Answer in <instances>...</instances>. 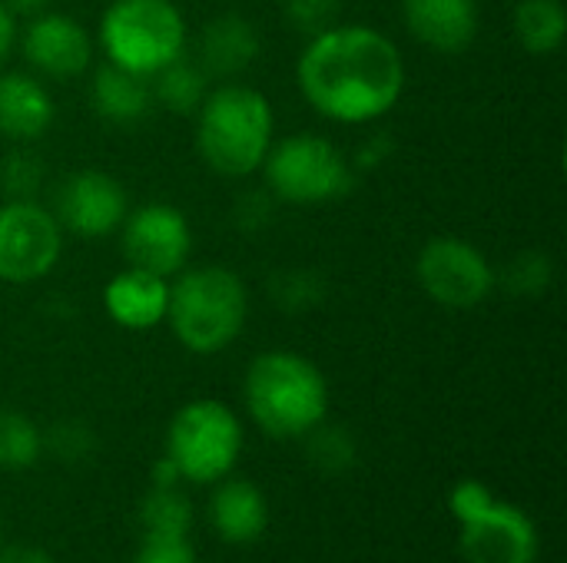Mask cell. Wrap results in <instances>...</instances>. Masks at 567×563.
Returning a JSON list of instances; mask_svg holds the SVG:
<instances>
[{"label": "cell", "instance_id": "1", "mask_svg": "<svg viewBox=\"0 0 567 563\" xmlns=\"http://www.w3.org/2000/svg\"><path fill=\"white\" fill-rule=\"evenodd\" d=\"M409 83L399 43L369 23H336L306 40L296 60L302 100L329 123L369 126L389 116Z\"/></svg>", "mask_w": 567, "mask_h": 563}, {"label": "cell", "instance_id": "2", "mask_svg": "<svg viewBox=\"0 0 567 563\" xmlns=\"http://www.w3.org/2000/svg\"><path fill=\"white\" fill-rule=\"evenodd\" d=\"M196 153L223 179H249L276 143V113L262 90L229 80L209 86L196 110Z\"/></svg>", "mask_w": 567, "mask_h": 563}, {"label": "cell", "instance_id": "3", "mask_svg": "<svg viewBox=\"0 0 567 563\" xmlns=\"http://www.w3.org/2000/svg\"><path fill=\"white\" fill-rule=\"evenodd\" d=\"M243 402L262 435L292 441L329 418V382L312 358L272 348L249 362Z\"/></svg>", "mask_w": 567, "mask_h": 563}, {"label": "cell", "instance_id": "4", "mask_svg": "<svg viewBox=\"0 0 567 563\" xmlns=\"http://www.w3.org/2000/svg\"><path fill=\"white\" fill-rule=\"evenodd\" d=\"M249 289L229 265H186L169 279L166 322L189 355H219L246 329Z\"/></svg>", "mask_w": 567, "mask_h": 563}, {"label": "cell", "instance_id": "5", "mask_svg": "<svg viewBox=\"0 0 567 563\" xmlns=\"http://www.w3.org/2000/svg\"><path fill=\"white\" fill-rule=\"evenodd\" d=\"M96 46L106 63L140 76H153L189 50V27L176 0H110Z\"/></svg>", "mask_w": 567, "mask_h": 563}, {"label": "cell", "instance_id": "6", "mask_svg": "<svg viewBox=\"0 0 567 563\" xmlns=\"http://www.w3.org/2000/svg\"><path fill=\"white\" fill-rule=\"evenodd\" d=\"M262 186L286 206H326L355 189V166L329 136L292 133L269 146L262 159Z\"/></svg>", "mask_w": 567, "mask_h": 563}, {"label": "cell", "instance_id": "7", "mask_svg": "<svg viewBox=\"0 0 567 563\" xmlns=\"http://www.w3.org/2000/svg\"><path fill=\"white\" fill-rule=\"evenodd\" d=\"M449 511L458 521V548L468 563H535V521L492 494L485 481L465 478L449 494Z\"/></svg>", "mask_w": 567, "mask_h": 563}, {"label": "cell", "instance_id": "8", "mask_svg": "<svg viewBox=\"0 0 567 563\" xmlns=\"http://www.w3.org/2000/svg\"><path fill=\"white\" fill-rule=\"evenodd\" d=\"M163 455L173 461L183 481L216 484L233 475L243 455V421L216 398L186 402L166 428Z\"/></svg>", "mask_w": 567, "mask_h": 563}, {"label": "cell", "instance_id": "9", "mask_svg": "<svg viewBox=\"0 0 567 563\" xmlns=\"http://www.w3.org/2000/svg\"><path fill=\"white\" fill-rule=\"evenodd\" d=\"M415 279L429 302L442 309H478L495 295L492 259L462 236H432L415 259Z\"/></svg>", "mask_w": 567, "mask_h": 563}, {"label": "cell", "instance_id": "10", "mask_svg": "<svg viewBox=\"0 0 567 563\" xmlns=\"http://www.w3.org/2000/svg\"><path fill=\"white\" fill-rule=\"evenodd\" d=\"M63 259V229L40 199L0 202V282H43Z\"/></svg>", "mask_w": 567, "mask_h": 563}, {"label": "cell", "instance_id": "11", "mask_svg": "<svg viewBox=\"0 0 567 563\" xmlns=\"http://www.w3.org/2000/svg\"><path fill=\"white\" fill-rule=\"evenodd\" d=\"M120 249L126 265L173 279L189 265L193 226L173 202H143L136 209L130 206L120 226Z\"/></svg>", "mask_w": 567, "mask_h": 563}, {"label": "cell", "instance_id": "12", "mask_svg": "<svg viewBox=\"0 0 567 563\" xmlns=\"http://www.w3.org/2000/svg\"><path fill=\"white\" fill-rule=\"evenodd\" d=\"M47 206L60 222L63 236L110 239L120 232L130 212V196L116 176L103 169H76L53 186Z\"/></svg>", "mask_w": 567, "mask_h": 563}, {"label": "cell", "instance_id": "13", "mask_svg": "<svg viewBox=\"0 0 567 563\" xmlns=\"http://www.w3.org/2000/svg\"><path fill=\"white\" fill-rule=\"evenodd\" d=\"M17 50L30 73H37L40 80L63 83L90 73L96 56V40L76 17L60 10H43L37 17L20 20Z\"/></svg>", "mask_w": 567, "mask_h": 563}, {"label": "cell", "instance_id": "14", "mask_svg": "<svg viewBox=\"0 0 567 563\" xmlns=\"http://www.w3.org/2000/svg\"><path fill=\"white\" fill-rule=\"evenodd\" d=\"M259 56H262L259 27L249 17L226 10L203 23L193 60L203 66V73L213 83H229V80H239L243 73H249Z\"/></svg>", "mask_w": 567, "mask_h": 563}, {"label": "cell", "instance_id": "15", "mask_svg": "<svg viewBox=\"0 0 567 563\" xmlns=\"http://www.w3.org/2000/svg\"><path fill=\"white\" fill-rule=\"evenodd\" d=\"M399 17L412 40L445 56L465 53L482 27L478 0H399Z\"/></svg>", "mask_w": 567, "mask_h": 563}, {"label": "cell", "instance_id": "16", "mask_svg": "<svg viewBox=\"0 0 567 563\" xmlns=\"http://www.w3.org/2000/svg\"><path fill=\"white\" fill-rule=\"evenodd\" d=\"M169 309V279L153 275L146 269H120L103 285V312L116 329L126 332H153L166 322Z\"/></svg>", "mask_w": 567, "mask_h": 563}, {"label": "cell", "instance_id": "17", "mask_svg": "<svg viewBox=\"0 0 567 563\" xmlns=\"http://www.w3.org/2000/svg\"><path fill=\"white\" fill-rule=\"evenodd\" d=\"M56 103L47 83L30 70H0V136L7 143H37L53 126Z\"/></svg>", "mask_w": 567, "mask_h": 563}, {"label": "cell", "instance_id": "18", "mask_svg": "<svg viewBox=\"0 0 567 563\" xmlns=\"http://www.w3.org/2000/svg\"><path fill=\"white\" fill-rule=\"evenodd\" d=\"M209 524L226 544H256L269 528V501L259 484L223 478L209 498Z\"/></svg>", "mask_w": 567, "mask_h": 563}, {"label": "cell", "instance_id": "19", "mask_svg": "<svg viewBox=\"0 0 567 563\" xmlns=\"http://www.w3.org/2000/svg\"><path fill=\"white\" fill-rule=\"evenodd\" d=\"M90 103H93L96 116L106 119V123H113V126L143 123V119L156 110V106H153L150 76L130 73V70L113 66V63H106V60L93 70Z\"/></svg>", "mask_w": 567, "mask_h": 563}, {"label": "cell", "instance_id": "20", "mask_svg": "<svg viewBox=\"0 0 567 563\" xmlns=\"http://www.w3.org/2000/svg\"><path fill=\"white\" fill-rule=\"evenodd\" d=\"M209 86H213V80L203 73V66L189 53L176 56L173 63H166L163 70H156L150 76L153 106L166 110L173 116H196V110L203 106Z\"/></svg>", "mask_w": 567, "mask_h": 563}, {"label": "cell", "instance_id": "21", "mask_svg": "<svg viewBox=\"0 0 567 563\" xmlns=\"http://www.w3.org/2000/svg\"><path fill=\"white\" fill-rule=\"evenodd\" d=\"M512 30L532 56H551L565 46L567 10L561 0H518Z\"/></svg>", "mask_w": 567, "mask_h": 563}, {"label": "cell", "instance_id": "22", "mask_svg": "<svg viewBox=\"0 0 567 563\" xmlns=\"http://www.w3.org/2000/svg\"><path fill=\"white\" fill-rule=\"evenodd\" d=\"M326 295H329L326 275L309 269V265H289V269H279L269 279V302L276 309H282L286 315L312 312L316 305L326 302Z\"/></svg>", "mask_w": 567, "mask_h": 563}, {"label": "cell", "instance_id": "23", "mask_svg": "<svg viewBox=\"0 0 567 563\" xmlns=\"http://www.w3.org/2000/svg\"><path fill=\"white\" fill-rule=\"evenodd\" d=\"M555 285V259L542 249H522L505 269H495V289L518 299H542Z\"/></svg>", "mask_w": 567, "mask_h": 563}, {"label": "cell", "instance_id": "24", "mask_svg": "<svg viewBox=\"0 0 567 563\" xmlns=\"http://www.w3.org/2000/svg\"><path fill=\"white\" fill-rule=\"evenodd\" d=\"M47 189V163L33 143H10L0 156V192L7 199H40Z\"/></svg>", "mask_w": 567, "mask_h": 563}, {"label": "cell", "instance_id": "25", "mask_svg": "<svg viewBox=\"0 0 567 563\" xmlns=\"http://www.w3.org/2000/svg\"><path fill=\"white\" fill-rule=\"evenodd\" d=\"M43 455V431L13 408H0V471H27Z\"/></svg>", "mask_w": 567, "mask_h": 563}, {"label": "cell", "instance_id": "26", "mask_svg": "<svg viewBox=\"0 0 567 563\" xmlns=\"http://www.w3.org/2000/svg\"><path fill=\"white\" fill-rule=\"evenodd\" d=\"M140 521L146 534H189L193 504L179 488H153L140 504Z\"/></svg>", "mask_w": 567, "mask_h": 563}, {"label": "cell", "instance_id": "27", "mask_svg": "<svg viewBox=\"0 0 567 563\" xmlns=\"http://www.w3.org/2000/svg\"><path fill=\"white\" fill-rule=\"evenodd\" d=\"M309 441V461L316 471L322 475H346L349 468H355L359 458V445L355 438L342 428V425H319L306 435Z\"/></svg>", "mask_w": 567, "mask_h": 563}, {"label": "cell", "instance_id": "28", "mask_svg": "<svg viewBox=\"0 0 567 563\" xmlns=\"http://www.w3.org/2000/svg\"><path fill=\"white\" fill-rule=\"evenodd\" d=\"M339 10H342L339 0H282V17H286V23H289L299 37H306V40H312V37H319L322 30L336 27V23H339Z\"/></svg>", "mask_w": 567, "mask_h": 563}, {"label": "cell", "instance_id": "29", "mask_svg": "<svg viewBox=\"0 0 567 563\" xmlns=\"http://www.w3.org/2000/svg\"><path fill=\"white\" fill-rule=\"evenodd\" d=\"M93 448H96V438L83 421H60L50 428V435H43V451H53L66 465L86 461Z\"/></svg>", "mask_w": 567, "mask_h": 563}, {"label": "cell", "instance_id": "30", "mask_svg": "<svg viewBox=\"0 0 567 563\" xmlns=\"http://www.w3.org/2000/svg\"><path fill=\"white\" fill-rule=\"evenodd\" d=\"M276 206H279V202L272 199V192H269L266 186L246 189V192L236 199V206H233V226H236L239 232H246V236H256V232H262V229L272 226Z\"/></svg>", "mask_w": 567, "mask_h": 563}, {"label": "cell", "instance_id": "31", "mask_svg": "<svg viewBox=\"0 0 567 563\" xmlns=\"http://www.w3.org/2000/svg\"><path fill=\"white\" fill-rule=\"evenodd\" d=\"M392 139L389 136H372V139H365L362 146H359V153L352 156V166H355V173H362V169H375V166H382L389 156H392Z\"/></svg>", "mask_w": 567, "mask_h": 563}, {"label": "cell", "instance_id": "32", "mask_svg": "<svg viewBox=\"0 0 567 563\" xmlns=\"http://www.w3.org/2000/svg\"><path fill=\"white\" fill-rule=\"evenodd\" d=\"M17 27H20V20L3 7V0H0V70L7 66V60H10V53L17 50Z\"/></svg>", "mask_w": 567, "mask_h": 563}, {"label": "cell", "instance_id": "33", "mask_svg": "<svg viewBox=\"0 0 567 563\" xmlns=\"http://www.w3.org/2000/svg\"><path fill=\"white\" fill-rule=\"evenodd\" d=\"M0 563H53V557L40 548H30V544H17V548H7L0 551Z\"/></svg>", "mask_w": 567, "mask_h": 563}, {"label": "cell", "instance_id": "34", "mask_svg": "<svg viewBox=\"0 0 567 563\" xmlns=\"http://www.w3.org/2000/svg\"><path fill=\"white\" fill-rule=\"evenodd\" d=\"M3 7H7L17 20H27V17H37V13L50 10V0H3Z\"/></svg>", "mask_w": 567, "mask_h": 563}, {"label": "cell", "instance_id": "35", "mask_svg": "<svg viewBox=\"0 0 567 563\" xmlns=\"http://www.w3.org/2000/svg\"><path fill=\"white\" fill-rule=\"evenodd\" d=\"M133 563H153V561H143V557H136V561H133Z\"/></svg>", "mask_w": 567, "mask_h": 563}, {"label": "cell", "instance_id": "36", "mask_svg": "<svg viewBox=\"0 0 567 563\" xmlns=\"http://www.w3.org/2000/svg\"><path fill=\"white\" fill-rule=\"evenodd\" d=\"M0 541H3V531H0Z\"/></svg>", "mask_w": 567, "mask_h": 563}]
</instances>
